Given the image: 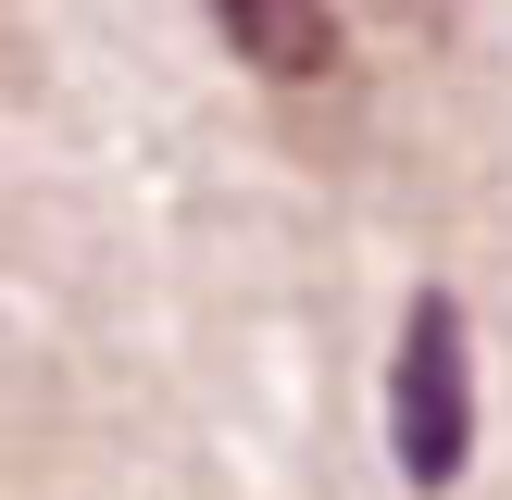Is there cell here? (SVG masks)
Masks as SVG:
<instances>
[{"label":"cell","instance_id":"1","mask_svg":"<svg viewBox=\"0 0 512 500\" xmlns=\"http://www.w3.org/2000/svg\"><path fill=\"white\" fill-rule=\"evenodd\" d=\"M388 450L400 475H413L425 500L463 488L475 463V338H463V300L425 288L413 313H400V350H388Z\"/></svg>","mask_w":512,"mask_h":500},{"label":"cell","instance_id":"2","mask_svg":"<svg viewBox=\"0 0 512 500\" xmlns=\"http://www.w3.org/2000/svg\"><path fill=\"white\" fill-rule=\"evenodd\" d=\"M225 50H238L250 75H275V88H338L350 75V25L338 0H213Z\"/></svg>","mask_w":512,"mask_h":500}]
</instances>
